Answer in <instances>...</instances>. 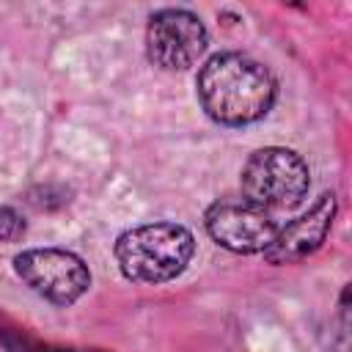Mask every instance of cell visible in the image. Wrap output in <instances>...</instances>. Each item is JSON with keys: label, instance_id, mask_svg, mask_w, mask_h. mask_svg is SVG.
<instances>
[{"label": "cell", "instance_id": "cell-5", "mask_svg": "<svg viewBox=\"0 0 352 352\" xmlns=\"http://www.w3.org/2000/svg\"><path fill=\"white\" fill-rule=\"evenodd\" d=\"M209 47L206 25L187 8H160L146 25V55L162 72H187Z\"/></svg>", "mask_w": 352, "mask_h": 352}, {"label": "cell", "instance_id": "cell-9", "mask_svg": "<svg viewBox=\"0 0 352 352\" xmlns=\"http://www.w3.org/2000/svg\"><path fill=\"white\" fill-rule=\"evenodd\" d=\"M28 226L14 206H0V242H19Z\"/></svg>", "mask_w": 352, "mask_h": 352}, {"label": "cell", "instance_id": "cell-1", "mask_svg": "<svg viewBox=\"0 0 352 352\" xmlns=\"http://www.w3.org/2000/svg\"><path fill=\"white\" fill-rule=\"evenodd\" d=\"M195 94L214 124L245 126L272 110L278 82L261 60L242 52H217L201 66Z\"/></svg>", "mask_w": 352, "mask_h": 352}, {"label": "cell", "instance_id": "cell-6", "mask_svg": "<svg viewBox=\"0 0 352 352\" xmlns=\"http://www.w3.org/2000/svg\"><path fill=\"white\" fill-rule=\"evenodd\" d=\"M204 228L212 242L239 256L264 253L278 234L272 212L245 198H220L209 204L204 212Z\"/></svg>", "mask_w": 352, "mask_h": 352}, {"label": "cell", "instance_id": "cell-8", "mask_svg": "<svg viewBox=\"0 0 352 352\" xmlns=\"http://www.w3.org/2000/svg\"><path fill=\"white\" fill-rule=\"evenodd\" d=\"M0 344L6 352H104V349H91V346H74V344H52V341H41L30 333H25L22 327L8 324L6 319H0Z\"/></svg>", "mask_w": 352, "mask_h": 352}, {"label": "cell", "instance_id": "cell-4", "mask_svg": "<svg viewBox=\"0 0 352 352\" xmlns=\"http://www.w3.org/2000/svg\"><path fill=\"white\" fill-rule=\"evenodd\" d=\"M16 278L41 300L69 308L91 289L88 264L63 248H28L14 256Z\"/></svg>", "mask_w": 352, "mask_h": 352}, {"label": "cell", "instance_id": "cell-2", "mask_svg": "<svg viewBox=\"0 0 352 352\" xmlns=\"http://www.w3.org/2000/svg\"><path fill=\"white\" fill-rule=\"evenodd\" d=\"M113 253L126 280L157 286L179 278L190 267L195 256V236L182 223L157 220L118 234Z\"/></svg>", "mask_w": 352, "mask_h": 352}, {"label": "cell", "instance_id": "cell-7", "mask_svg": "<svg viewBox=\"0 0 352 352\" xmlns=\"http://www.w3.org/2000/svg\"><path fill=\"white\" fill-rule=\"evenodd\" d=\"M336 214H338L336 192H322L316 198V204L308 206V212H302L300 217L289 220L286 226H278L275 239L264 250V261L272 264V267H289V264L305 261L330 236Z\"/></svg>", "mask_w": 352, "mask_h": 352}, {"label": "cell", "instance_id": "cell-3", "mask_svg": "<svg viewBox=\"0 0 352 352\" xmlns=\"http://www.w3.org/2000/svg\"><path fill=\"white\" fill-rule=\"evenodd\" d=\"M242 198L272 212V209H294L305 201L311 187L308 162L283 146L256 148L239 173Z\"/></svg>", "mask_w": 352, "mask_h": 352}]
</instances>
